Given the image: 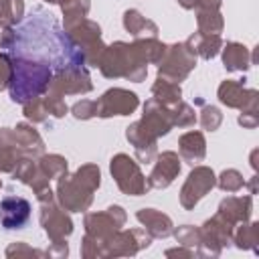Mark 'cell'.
<instances>
[{"label": "cell", "mask_w": 259, "mask_h": 259, "mask_svg": "<svg viewBox=\"0 0 259 259\" xmlns=\"http://www.w3.org/2000/svg\"><path fill=\"white\" fill-rule=\"evenodd\" d=\"M47 2H51V4H59L61 0H47Z\"/></svg>", "instance_id": "40"}, {"label": "cell", "mask_w": 259, "mask_h": 259, "mask_svg": "<svg viewBox=\"0 0 259 259\" xmlns=\"http://www.w3.org/2000/svg\"><path fill=\"white\" fill-rule=\"evenodd\" d=\"M111 174H113L117 186L121 188V192H125V194L140 196L150 188L144 174L140 172V166L127 154H117L111 160Z\"/></svg>", "instance_id": "9"}, {"label": "cell", "mask_w": 259, "mask_h": 259, "mask_svg": "<svg viewBox=\"0 0 259 259\" xmlns=\"http://www.w3.org/2000/svg\"><path fill=\"white\" fill-rule=\"evenodd\" d=\"M152 93H154V99H158V101L164 103V105H174V103H178V101H180V95H182L180 85L174 83V81H168V79H164V77H158V81H156L154 87H152Z\"/></svg>", "instance_id": "23"}, {"label": "cell", "mask_w": 259, "mask_h": 259, "mask_svg": "<svg viewBox=\"0 0 259 259\" xmlns=\"http://www.w3.org/2000/svg\"><path fill=\"white\" fill-rule=\"evenodd\" d=\"M0 49H6L10 57L40 61L51 69H83L85 57L75 40L59 26L57 18L45 8H32L30 16L16 28L6 26Z\"/></svg>", "instance_id": "1"}, {"label": "cell", "mask_w": 259, "mask_h": 259, "mask_svg": "<svg viewBox=\"0 0 259 259\" xmlns=\"http://www.w3.org/2000/svg\"><path fill=\"white\" fill-rule=\"evenodd\" d=\"M24 115L32 121H45L47 115H49V109H47V103L45 99H32L28 103H24Z\"/></svg>", "instance_id": "31"}, {"label": "cell", "mask_w": 259, "mask_h": 259, "mask_svg": "<svg viewBox=\"0 0 259 259\" xmlns=\"http://www.w3.org/2000/svg\"><path fill=\"white\" fill-rule=\"evenodd\" d=\"M12 77V59L6 53H0V91L8 87Z\"/></svg>", "instance_id": "35"}, {"label": "cell", "mask_w": 259, "mask_h": 259, "mask_svg": "<svg viewBox=\"0 0 259 259\" xmlns=\"http://www.w3.org/2000/svg\"><path fill=\"white\" fill-rule=\"evenodd\" d=\"M172 113L168 105L160 103L158 99H150L144 105V117L132 123L125 132L127 140L136 148V154L142 162H152L156 156V140L170 132L172 127Z\"/></svg>", "instance_id": "2"}, {"label": "cell", "mask_w": 259, "mask_h": 259, "mask_svg": "<svg viewBox=\"0 0 259 259\" xmlns=\"http://www.w3.org/2000/svg\"><path fill=\"white\" fill-rule=\"evenodd\" d=\"M38 166L47 174V178H57V176H61V174L67 172V160L63 156H57V154H51V156L40 158Z\"/></svg>", "instance_id": "29"}, {"label": "cell", "mask_w": 259, "mask_h": 259, "mask_svg": "<svg viewBox=\"0 0 259 259\" xmlns=\"http://www.w3.org/2000/svg\"><path fill=\"white\" fill-rule=\"evenodd\" d=\"M91 79L87 75V69H65L57 71V75L49 83V93L55 95H71V93H87L91 91Z\"/></svg>", "instance_id": "11"}, {"label": "cell", "mask_w": 259, "mask_h": 259, "mask_svg": "<svg viewBox=\"0 0 259 259\" xmlns=\"http://www.w3.org/2000/svg\"><path fill=\"white\" fill-rule=\"evenodd\" d=\"M170 113H172V123L174 125H180V127H188V125H192L196 121V115H194L192 107L186 105V103H182V101L174 103V107L170 109Z\"/></svg>", "instance_id": "30"}, {"label": "cell", "mask_w": 259, "mask_h": 259, "mask_svg": "<svg viewBox=\"0 0 259 259\" xmlns=\"http://www.w3.org/2000/svg\"><path fill=\"white\" fill-rule=\"evenodd\" d=\"M249 53L243 45L239 42H229L225 47V53H223V63L229 71H243L249 67Z\"/></svg>", "instance_id": "22"}, {"label": "cell", "mask_w": 259, "mask_h": 259, "mask_svg": "<svg viewBox=\"0 0 259 259\" xmlns=\"http://www.w3.org/2000/svg\"><path fill=\"white\" fill-rule=\"evenodd\" d=\"M221 119H223V115H221V111H219L217 107H212V105H206V107L202 109V115H200V123H202V127H204V130H208V132L217 130V127L221 125Z\"/></svg>", "instance_id": "33"}, {"label": "cell", "mask_w": 259, "mask_h": 259, "mask_svg": "<svg viewBox=\"0 0 259 259\" xmlns=\"http://www.w3.org/2000/svg\"><path fill=\"white\" fill-rule=\"evenodd\" d=\"M219 212L227 221H231L233 225L237 221H247V217L251 212V198L249 196H245V198L243 196H231V198H227V200L221 202Z\"/></svg>", "instance_id": "20"}, {"label": "cell", "mask_w": 259, "mask_h": 259, "mask_svg": "<svg viewBox=\"0 0 259 259\" xmlns=\"http://www.w3.org/2000/svg\"><path fill=\"white\" fill-rule=\"evenodd\" d=\"M219 99L229 107H241L247 111H257V91L243 89L237 81H225L219 87Z\"/></svg>", "instance_id": "15"}, {"label": "cell", "mask_w": 259, "mask_h": 259, "mask_svg": "<svg viewBox=\"0 0 259 259\" xmlns=\"http://www.w3.org/2000/svg\"><path fill=\"white\" fill-rule=\"evenodd\" d=\"M99 178L101 174L95 164H85L73 176H67V172L61 174L57 186L61 204L67 210H85L93 200V190L99 188Z\"/></svg>", "instance_id": "4"}, {"label": "cell", "mask_w": 259, "mask_h": 259, "mask_svg": "<svg viewBox=\"0 0 259 259\" xmlns=\"http://www.w3.org/2000/svg\"><path fill=\"white\" fill-rule=\"evenodd\" d=\"M125 223V212L121 206H109L105 212H93L85 217V229H87V237L83 243L95 245V249L89 253V257L97 255L99 245H103L113 233H117V229Z\"/></svg>", "instance_id": "6"}, {"label": "cell", "mask_w": 259, "mask_h": 259, "mask_svg": "<svg viewBox=\"0 0 259 259\" xmlns=\"http://www.w3.org/2000/svg\"><path fill=\"white\" fill-rule=\"evenodd\" d=\"M212 186H214V174H212V170L206 168V166L194 168L188 174V178H186V182L182 186V192H180L182 206L184 208H192Z\"/></svg>", "instance_id": "10"}, {"label": "cell", "mask_w": 259, "mask_h": 259, "mask_svg": "<svg viewBox=\"0 0 259 259\" xmlns=\"http://www.w3.org/2000/svg\"><path fill=\"white\" fill-rule=\"evenodd\" d=\"M138 107V95L127 89H109L97 101V115H127Z\"/></svg>", "instance_id": "12"}, {"label": "cell", "mask_w": 259, "mask_h": 259, "mask_svg": "<svg viewBox=\"0 0 259 259\" xmlns=\"http://www.w3.org/2000/svg\"><path fill=\"white\" fill-rule=\"evenodd\" d=\"M178 146H180L182 158L188 160L190 164L200 162L204 158V154H206V148H204L206 144H204V138H202L200 132H188V134H184L180 138Z\"/></svg>", "instance_id": "19"}, {"label": "cell", "mask_w": 259, "mask_h": 259, "mask_svg": "<svg viewBox=\"0 0 259 259\" xmlns=\"http://www.w3.org/2000/svg\"><path fill=\"white\" fill-rule=\"evenodd\" d=\"M73 115L79 117V119H89V117L97 115V101L83 99V101L75 103V105H73Z\"/></svg>", "instance_id": "34"}, {"label": "cell", "mask_w": 259, "mask_h": 259, "mask_svg": "<svg viewBox=\"0 0 259 259\" xmlns=\"http://www.w3.org/2000/svg\"><path fill=\"white\" fill-rule=\"evenodd\" d=\"M40 223L47 231V235L55 241V243H63V239L73 231V223L71 219L59 208L55 206L53 200H47V202H40Z\"/></svg>", "instance_id": "13"}, {"label": "cell", "mask_w": 259, "mask_h": 259, "mask_svg": "<svg viewBox=\"0 0 259 259\" xmlns=\"http://www.w3.org/2000/svg\"><path fill=\"white\" fill-rule=\"evenodd\" d=\"M65 14V30H69L71 26H75L77 22H81L85 18V14L89 12V0H61L59 2Z\"/></svg>", "instance_id": "24"}, {"label": "cell", "mask_w": 259, "mask_h": 259, "mask_svg": "<svg viewBox=\"0 0 259 259\" xmlns=\"http://www.w3.org/2000/svg\"><path fill=\"white\" fill-rule=\"evenodd\" d=\"M24 4L22 0H0V24L12 26L22 18Z\"/></svg>", "instance_id": "26"}, {"label": "cell", "mask_w": 259, "mask_h": 259, "mask_svg": "<svg viewBox=\"0 0 259 259\" xmlns=\"http://www.w3.org/2000/svg\"><path fill=\"white\" fill-rule=\"evenodd\" d=\"M138 221L146 225V229L150 231L152 237H168L172 233V221L162 214L160 210H154V208H142L138 210Z\"/></svg>", "instance_id": "17"}, {"label": "cell", "mask_w": 259, "mask_h": 259, "mask_svg": "<svg viewBox=\"0 0 259 259\" xmlns=\"http://www.w3.org/2000/svg\"><path fill=\"white\" fill-rule=\"evenodd\" d=\"M196 67V55L192 53V49L186 42L180 45H172L166 47L164 57L160 59V69L158 75L168 79V81H182L192 69Z\"/></svg>", "instance_id": "7"}, {"label": "cell", "mask_w": 259, "mask_h": 259, "mask_svg": "<svg viewBox=\"0 0 259 259\" xmlns=\"http://www.w3.org/2000/svg\"><path fill=\"white\" fill-rule=\"evenodd\" d=\"M186 45L192 49L194 55H200L204 59H212L219 49H221V36L219 34H204V32H194Z\"/></svg>", "instance_id": "21"}, {"label": "cell", "mask_w": 259, "mask_h": 259, "mask_svg": "<svg viewBox=\"0 0 259 259\" xmlns=\"http://www.w3.org/2000/svg\"><path fill=\"white\" fill-rule=\"evenodd\" d=\"M176 239H178L182 245H192V243H200L202 233L186 225V227H182L180 231H176Z\"/></svg>", "instance_id": "36"}, {"label": "cell", "mask_w": 259, "mask_h": 259, "mask_svg": "<svg viewBox=\"0 0 259 259\" xmlns=\"http://www.w3.org/2000/svg\"><path fill=\"white\" fill-rule=\"evenodd\" d=\"M12 59V77H10V99L14 103H28L36 97H40L53 79L51 67L40 63V61H30V59H20V57H10Z\"/></svg>", "instance_id": "3"}, {"label": "cell", "mask_w": 259, "mask_h": 259, "mask_svg": "<svg viewBox=\"0 0 259 259\" xmlns=\"http://www.w3.org/2000/svg\"><path fill=\"white\" fill-rule=\"evenodd\" d=\"M235 241L239 243V247L247 245V243H255L257 241V225H249V227H241Z\"/></svg>", "instance_id": "37"}, {"label": "cell", "mask_w": 259, "mask_h": 259, "mask_svg": "<svg viewBox=\"0 0 259 259\" xmlns=\"http://www.w3.org/2000/svg\"><path fill=\"white\" fill-rule=\"evenodd\" d=\"M30 219V204L22 196H6L0 200V223L4 229H22Z\"/></svg>", "instance_id": "14"}, {"label": "cell", "mask_w": 259, "mask_h": 259, "mask_svg": "<svg viewBox=\"0 0 259 259\" xmlns=\"http://www.w3.org/2000/svg\"><path fill=\"white\" fill-rule=\"evenodd\" d=\"M97 67L105 77H125L130 81H142L148 73L146 59L138 51L136 42H115L111 47H105V51L99 57Z\"/></svg>", "instance_id": "5"}, {"label": "cell", "mask_w": 259, "mask_h": 259, "mask_svg": "<svg viewBox=\"0 0 259 259\" xmlns=\"http://www.w3.org/2000/svg\"><path fill=\"white\" fill-rule=\"evenodd\" d=\"M184 8H194V4H196V0H178Z\"/></svg>", "instance_id": "39"}, {"label": "cell", "mask_w": 259, "mask_h": 259, "mask_svg": "<svg viewBox=\"0 0 259 259\" xmlns=\"http://www.w3.org/2000/svg\"><path fill=\"white\" fill-rule=\"evenodd\" d=\"M180 172V158L176 152H162L158 156V162L150 174L148 186L152 188H166L172 184V180Z\"/></svg>", "instance_id": "16"}, {"label": "cell", "mask_w": 259, "mask_h": 259, "mask_svg": "<svg viewBox=\"0 0 259 259\" xmlns=\"http://www.w3.org/2000/svg\"><path fill=\"white\" fill-rule=\"evenodd\" d=\"M219 186L227 192H237L243 186V176L237 170H225L219 178Z\"/></svg>", "instance_id": "32"}, {"label": "cell", "mask_w": 259, "mask_h": 259, "mask_svg": "<svg viewBox=\"0 0 259 259\" xmlns=\"http://www.w3.org/2000/svg\"><path fill=\"white\" fill-rule=\"evenodd\" d=\"M198 32L204 34H219L223 28V18L219 10H198Z\"/></svg>", "instance_id": "27"}, {"label": "cell", "mask_w": 259, "mask_h": 259, "mask_svg": "<svg viewBox=\"0 0 259 259\" xmlns=\"http://www.w3.org/2000/svg\"><path fill=\"white\" fill-rule=\"evenodd\" d=\"M136 47L142 53V57L146 59V63H160V59L166 53V45H162V42H158L156 38H150V36L148 38H138Z\"/></svg>", "instance_id": "25"}, {"label": "cell", "mask_w": 259, "mask_h": 259, "mask_svg": "<svg viewBox=\"0 0 259 259\" xmlns=\"http://www.w3.org/2000/svg\"><path fill=\"white\" fill-rule=\"evenodd\" d=\"M24 152L14 144H0V172H10L20 162Z\"/></svg>", "instance_id": "28"}, {"label": "cell", "mask_w": 259, "mask_h": 259, "mask_svg": "<svg viewBox=\"0 0 259 259\" xmlns=\"http://www.w3.org/2000/svg\"><path fill=\"white\" fill-rule=\"evenodd\" d=\"M67 32L75 40V45L81 49V53L85 57V63L97 67L99 57L105 51V45L101 42V28H99V24H95L93 20L83 18L81 22L71 26Z\"/></svg>", "instance_id": "8"}, {"label": "cell", "mask_w": 259, "mask_h": 259, "mask_svg": "<svg viewBox=\"0 0 259 259\" xmlns=\"http://www.w3.org/2000/svg\"><path fill=\"white\" fill-rule=\"evenodd\" d=\"M123 26H125V30L127 32H132L136 38H156V34H158V26L152 22V20H148L146 16H142L138 10H127L125 14H123Z\"/></svg>", "instance_id": "18"}, {"label": "cell", "mask_w": 259, "mask_h": 259, "mask_svg": "<svg viewBox=\"0 0 259 259\" xmlns=\"http://www.w3.org/2000/svg\"><path fill=\"white\" fill-rule=\"evenodd\" d=\"M239 123L245 125V127H255L257 125V111H245L239 117Z\"/></svg>", "instance_id": "38"}]
</instances>
